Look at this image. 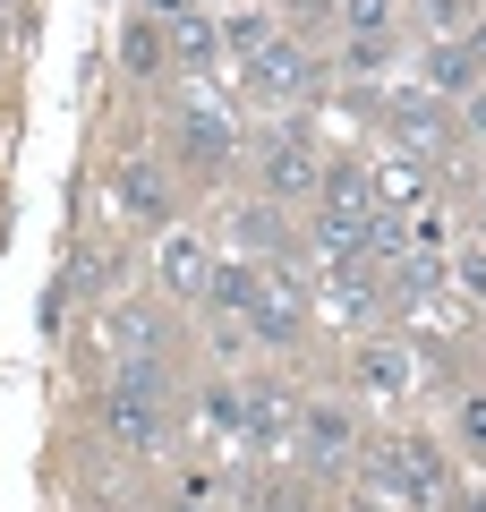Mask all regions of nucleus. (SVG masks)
I'll return each instance as SVG.
<instances>
[{
	"label": "nucleus",
	"instance_id": "obj_3",
	"mask_svg": "<svg viewBox=\"0 0 486 512\" xmlns=\"http://www.w3.org/2000/svg\"><path fill=\"white\" fill-rule=\"evenodd\" d=\"M248 333H256V342H299V333H307V299H299V282H290V274H256Z\"/></svg>",
	"mask_w": 486,
	"mask_h": 512
},
{
	"label": "nucleus",
	"instance_id": "obj_29",
	"mask_svg": "<svg viewBox=\"0 0 486 512\" xmlns=\"http://www.w3.org/2000/svg\"><path fill=\"white\" fill-rule=\"evenodd\" d=\"M461 120H469V128L486 137V86H469V111H461Z\"/></svg>",
	"mask_w": 486,
	"mask_h": 512
},
{
	"label": "nucleus",
	"instance_id": "obj_27",
	"mask_svg": "<svg viewBox=\"0 0 486 512\" xmlns=\"http://www.w3.org/2000/svg\"><path fill=\"white\" fill-rule=\"evenodd\" d=\"M418 18L427 26H461V0H418Z\"/></svg>",
	"mask_w": 486,
	"mask_h": 512
},
{
	"label": "nucleus",
	"instance_id": "obj_7",
	"mask_svg": "<svg viewBox=\"0 0 486 512\" xmlns=\"http://www.w3.org/2000/svg\"><path fill=\"white\" fill-rule=\"evenodd\" d=\"M180 154L197 171H214L222 154H231V111H222V103H188L180 111Z\"/></svg>",
	"mask_w": 486,
	"mask_h": 512
},
{
	"label": "nucleus",
	"instance_id": "obj_34",
	"mask_svg": "<svg viewBox=\"0 0 486 512\" xmlns=\"http://www.w3.org/2000/svg\"><path fill=\"white\" fill-rule=\"evenodd\" d=\"M0 9H9V0H0Z\"/></svg>",
	"mask_w": 486,
	"mask_h": 512
},
{
	"label": "nucleus",
	"instance_id": "obj_19",
	"mask_svg": "<svg viewBox=\"0 0 486 512\" xmlns=\"http://www.w3.org/2000/svg\"><path fill=\"white\" fill-rule=\"evenodd\" d=\"M248 299H256V274L248 265H214V274H205V308H222V316H248Z\"/></svg>",
	"mask_w": 486,
	"mask_h": 512
},
{
	"label": "nucleus",
	"instance_id": "obj_15",
	"mask_svg": "<svg viewBox=\"0 0 486 512\" xmlns=\"http://www.w3.org/2000/svg\"><path fill=\"white\" fill-rule=\"evenodd\" d=\"M376 308H384V299H376V282H367V265L333 274V316H342L350 333H367V325H376Z\"/></svg>",
	"mask_w": 486,
	"mask_h": 512
},
{
	"label": "nucleus",
	"instance_id": "obj_17",
	"mask_svg": "<svg viewBox=\"0 0 486 512\" xmlns=\"http://www.w3.org/2000/svg\"><path fill=\"white\" fill-rule=\"evenodd\" d=\"M231 239H239V248H282V205H273V197L239 205V214H231Z\"/></svg>",
	"mask_w": 486,
	"mask_h": 512
},
{
	"label": "nucleus",
	"instance_id": "obj_23",
	"mask_svg": "<svg viewBox=\"0 0 486 512\" xmlns=\"http://www.w3.org/2000/svg\"><path fill=\"white\" fill-rule=\"evenodd\" d=\"M333 9H342L350 35H384V26H393V0H333Z\"/></svg>",
	"mask_w": 486,
	"mask_h": 512
},
{
	"label": "nucleus",
	"instance_id": "obj_12",
	"mask_svg": "<svg viewBox=\"0 0 486 512\" xmlns=\"http://www.w3.org/2000/svg\"><path fill=\"white\" fill-rule=\"evenodd\" d=\"M162 342H171L162 316H145V308H120V316H111V350H120L128 367H137V359H162Z\"/></svg>",
	"mask_w": 486,
	"mask_h": 512
},
{
	"label": "nucleus",
	"instance_id": "obj_20",
	"mask_svg": "<svg viewBox=\"0 0 486 512\" xmlns=\"http://www.w3.org/2000/svg\"><path fill=\"white\" fill-rule=\"evenodd\" d=\"M367 188H376V205H418V197H427V171H418V163H384Z\"/></svg>",
	"mask_w": 486,
	"mask_h": 512
},
{
	"label": "nucleus",
	"instance_id": "obj_4",
	"mask_svg": "<svg viewBox=\"0 0 486 512\" xmlns=\"http://www.w3.org/2000/svg\"><path fill=\"white\" fill-rule=\"evenodd\" d=\"M316 188H324V163H316V154H307L290 128H282V137H265V197H273V205H299V197H316Z\"/></svg>",
	"mask_w": 486,
	"mask_h": 512
},
{
	"label": "nucleus",
	"instance_id": "obj_30",
	"mask_svg": "<svg viewBox=\"0 0 486 512\" xmlns=\"http://www.w3.org/2000/svg\"><path fill=\"white\" fill-rule=\"evenodd\" d=\"M461 52L478 60V69H486V18H478V26H469V35H461Z\"/></svg>",
	"mask_w": 486,
	"mask_h": 512
},
{
	"label": "nucleus",
	"instance_id": "obj_14",
	"mask_svg": "<svg viewBox=\"0 0 486 512\" xmlns=\"http://www.w3.org/2000/svg\"><path fill=\"white\" fill-rule=\"evenodd\" d=\"M316 256L333 265V274L367 265V222H342V214H324V222H316Z\"/></svg>",
	"mask_w": 486,
	"mask_h": 512
},
{
	"label": "nucleus",
	"instance_id": "obj_21",
	"mask_svg": "<svg viewBox=\"0 0 486 512\" xmlns=\"http://www.w3.org/2000/svg\"><path fill=\"white\" fill-rule=\"evenodd\" d=\"M171 52H180V60H197V69H205V60L222 52V26H214V18H180V35H171Z\"/></svg>",
	"mask_w": 486,
	"mask_h": 512
},
{
	"label": "nucleus",
	"instance_id": "obj_11",
	"mask_svg": "<svg viewBox=\"0 0 486 512\" xmlns=\"http://www.w3.org/2000/svg\"><path fill=\"white\" fill-rule=\"evenodd\" d=\"M359 384H367V393H384V402L410 393V350H401V342H367L359 350Z\"/></svg>",
	"mask_w": 486,
	"mask_h": 512
},
{
	"label": "nucleus",
	"instance_id": "obj_5",
	"mask_svg": "<svg viewBox=\"0 0 486 512\" xmlns=\"http://www.w3.org/2000/svg\"><path fill=\"white\" fill-rule=\"evenodd\" d=\"M350 444H359V427H350L342 402H299V453H307V470H342Z\"/></svg>",
	"mask_w": 486,
	"mask_h": 512
},
{
	"label": "nucleus",
	"instance_id": "obj_6",
	"mask_svg": "<svg viewBox=\"0 0 486 512\" xmlns=\"http://www.w3.org/2000/svg\"><path fill=\"white\" fill-rule=\"evenodd\" d=\"M239 427H248L256 444H290V427H299V402H290L282 384H248V393H239Z\"/></svg>",
	"mask_w": 486,
	"mask_h": 512
},
{
	"label": "nucleus",
	"instance_id": "obj_10",
	"mask_svg": "<svg viewBox=\"0 0 486 512\" xmlns=\"http://www.w3.org/2000/svg\"><path fill=\"white\" fill-rule=\"evenodd\" d=\"M384 120H393L401 146H435V137H444V111H435V94H393V103H384Z\"/></svg>",
	"mask_w": 486,
	"mask_h": 512
},
{
	"label": "nucleus",
	"instance_id": "obj_22",
	"mask_svg": "<svg viewBox=\"0 0 486 512\" xmlns=\"http://www.w3.org/2000/svg\"><path fill=\"white\" fill-rule=\"evenodd\" d=\"M120 60H128V69H137V77H154L162 60H171V43H162L154 26H128V52H120Z\"/></svg>",
	"mask_w": 486,
	"mask_h": 512
},
{
	"label": "nucleus",
	"instance_id": "obj_13",
	"mask_svg": "<svg viewBox=\"0 0 486 512\" xmlns=\"http://www.w3.org/2000/svg\"><path fill=\"white\" fill-rule=\"evenodd\" d=\"M205 274H214V256H205L197 239H162V282L180 299H205Z\"/></svg>",
	"mask_w": 486,
	"mask_h": 512
},
{
	"label": "nucleus",
	"instance_id": "obj_31",
	"mask_svg": "<svg viewBox=\"0 0 486 512\" xmlns=\"http://www.w3.org/2000/svg\"><path fill=\"white\" fill-rule=\"evenodd\" d=\"M162 9H188V0H162Z\"/></svg>",
	"mask_w": 486,
	"mask_h": 512
},
{
	"label": "nucleus",
	"instance_id": "obj_16",
	"mask_svg": "<svg viewBox=\"0 0 486 512\" xmlns=\"http://www.w3.org/2000/svg\"><path fill=\"white\" fill-rule=\"evenodd\" d=\"M316 197H324V214H342V222H367V214H376V188H367L359 171H324Z\"/></svg>",
	"mask_w": 486,
	"mask_h": 512
},
{
	"label": "nucleus",
	"instance_id": "obj_32",
	"mask_svg": "<svg viewBox=\"0 0 486 512\" xmlns=\"http://www.w3.org/2000/svg\"><path fill=\"white\" fill-rule=\"evenodd\" d=\"M180 512H197V504H180Z\"/></svg>",
	"mask_w": 486,
	"mask_h": 512
},
{
	"label": "nucleus",
	"instance_id": "obj_24",
	"mask_svg": "<svg viewBox=\"0 0 486 512\" xmlns=\"http://www.w3.org/2000/svg\"><path fill=\"white\" fill-rule=\"evenodd\" d=\"M384 60H393V43H384V35H350V52H342V69H359V77H376Z\"/></svg>",
	"mask_w": 486,
	"mask_h": 512
},
{
	"label": "nucleus",
	"instance_id": "obj_8",
	"mask_svg": "<svg viewBox=\"0 0 486 512\" xmlns=\"http://www.w3.org/2000/svg\"><path fill=\"white\" fill-rule=\"evenodd\" d=\"M111 197H120V214L137 222V231H154V222H171V188H162V171H145V163H120V180H111Z\"/></svg>",
	"mask_w": 486,
	"mask_h": 512
},
{
	"label": "nucleus",
	"instance_id": "obj_28",
	"mask_svg": "<svg viewBox=\"0 0 486 512\" xmlns=\"http://www.w3.org/2000/svg\"><path fill=\"white\" fill-rule=\"evenodd\" d=\"M461 436H469V444H486V402H469V410H461Z\"/></svg>",
	"mask_w": 486,
	"mask_h": 512
},
{
	"label": "nucleus",
	"instance_id": "obj_26",
	"mask_svg": "<svg viewBox=\"0 0 486 512\" xmlns=\"http://www.w3.org/2000/svg\"><path fill=\"white\" fill-rule=\"evenodd\" d=\"M461 291H478V299H486V248H469V256H461Z\"/></svg>",
	"mask_w": 486,
	"mask_h": 512
},
{
	"label": "nucleus",
	"instance_id": "obj_2",
	"mask_svg": "<svg viewBox=\"0 0 486 512\" xmlns=\"http://www.w3.org/2000/svg\"><path fill=\"white\" fill-rule=\"evenodd\" d=\"M376 487L427 512V504H444V461H435L427 444H384V461H376Z\"/></svg>",
	"mask_w": 486,
	"mask_h": 512
},
{
	"label": "nucleus",
	"instance_id": "obj_9",
	"mask_svg": "<svg viewBox=\"0 0 486 512\" xmlns=\"http://www.w3.org/2000/svg\"><path fill=\"white\" fill-rule=\"evenodd\" d=\"M248 69H256V86H265V94H282V103L316 86V60H307L299 43H273V35H265V52H248Z\"/></svg>",
	"mask_w": 486,
	"mask_h": 512
},
{
	"label": "nucleus",
	"instance_id": "obj_1",
	"mask_svg": "<svg viewBox=\"0 0 486 512\" xmlns=\"http://www.w3.org/2000/svg\"><path fill=\"white\" fill-rule=\"evenodd\" d=\"M162 359H137V367H120L111 376V393H103V427H111V444H128V453H154L162 444Z\"/></svg>",
	"mask_w": 486,
	"mask_h": 512
},
{
	"label": "nucleus",
	"instance_id": "obj_25",
	"mask_svg": "<svg viewBox=\"0 0 486 512\" xmlns=\"http://www.w3.org/2000/svg\"><path fill=\"white\" fill-rule=\"evenodd\" d=\"M265 35H273L265 18H231V26H222V43H239V52H265Z\"/></svg>",
	"mask_w": 486,
	"mask_h": 512
},
{
	"label": "nucleus",
	"instance_id": "obj_18",
	"mask_svg": "<svg viewBox=\"0 0 486 512\" xmlns=\"http://www.w3.org/2000/svg\"><path fill=\"white\" fill-rule=\"evenodd\" d=\"M427 86L435 94H469V86H478V60H469L461 43H435V52H427Z\"/></svg>",
	"mask_w": 486,
	"mask_h": 512
},
{
	"label": "nucleus",
	"instance_id": "obj_33",
	"mask_svg": "<svg viewBox=\"0 0 486 512\" xmlns=\"http://www.w3.org/2000/svg\"><path fill=\"white\" fill-rule=\"evenodd\" d=\"M478 512H486V495H478Z\"/></svg>",
	"mask_w": 486,
	"mask_h": 512
}]
</instances>
